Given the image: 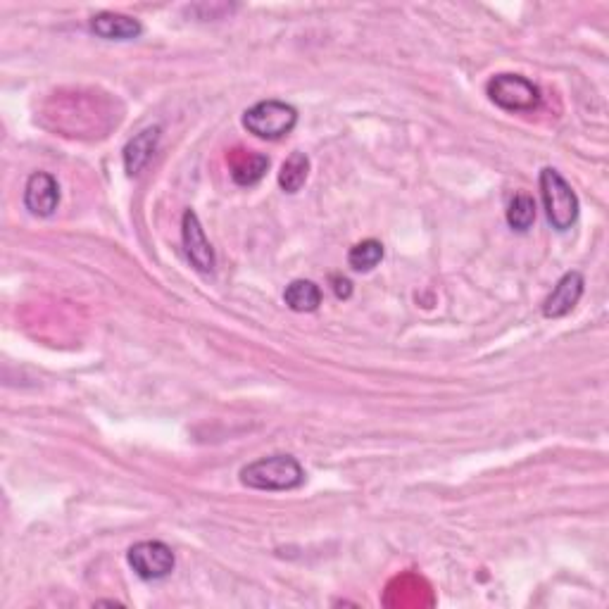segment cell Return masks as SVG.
<instances>
[{
    "label": "cell",
    "instance_id": "cell-1",
    "mask_svg": "<svg viewBox=\"0 0 609 609\" xmlns=\"http://www.w3.org/2000/svg\"><path fill=\"white\" fill-rule=\"evenodd\" d=\"M241 481L255 491H295L305 483V469L293 455H269L243 467Z\"/></svg>",
    "mask_w": 609,
    "mask_h": 609
},
{
    "label": "cell",
    "instance_id": "cell-2",
    "mask_svg": "<svg viewBox=\"0 0 609 609\" xmlns=\"http://www.w3.org/2000/svg\"><path fill=\"white\" fill-rule=\"evenodd\" d=\"M541 198L552 229L567 231L579 219V198L557 169L545 167L541 172Z\"/></svg>",
    "mask_w": 609,
    "mask_h": 609
},
{
    "label": "cell",
    "instance_id": "cell-3",
    "mask_svg": "<svg viewBox=\"0 0 609 609\" xmlns=\"http://www.w3.org/2000/svg\"><path fill=\"white\" fill-rule=\"evenodd\" d=\"M298 124V110L281 100H260L243 115V127L262 141H279Z\"/></svg>",
    "mask_w": 609,
    "mask_h": 609
},
{
    "label": "cell",
    "instance_id": "cell-4",
    "mask_svg": "<svg viewBox=\"0 0 609 609\" xmlns=\"http://www.w3.org/2000/svg\"><path fill=\"white\" fill-rule=\"evenodd\" d=\"M486 93L507 112H531L541 105V89L519 74H495L486 84Z\"/></svg>",
    "mask_w": 609,
    "mask_h": 609
},
{
    "label": "cell",
    "instance_id": "cell-5",
    "mask_svg": "<svg viewBox=\"0 0 609 609\" xmlns=\"http://www.w3.org/2000/svg\"><path fill=\"white\" fill-rule=\"evenodd\" d=\"M129 567L143 581H160L167 579L177 567V557L172 548L162 541H141L129 550L127 555Z\"/></svg>",
    "mask_w": 609,
    "mask_h": 609
},
{
    "label": "cell",
    "instance_id": "cell-6",
    "mask_svg": "<svg viewBox=\"0 0 609 609\" xmlns=\"http://www.w3.org/2000/svg\"><path fill=\"white\" fill-rule=\"evenodd\" d=\"M181 238H184L186 257L193 265V269H198L200 274L215 272L217 265L215 248H212V243L207 241L203 224H200V219L193 210L184 212V219H181Z\"/></svg>",
    "mask_w": 609,
    "mask_h": 609
},
{
    "label": "cell",
    "instance_id": "cell-7",
    "mask_svg": "<svg viewBox=\"0 0 609 609\" xmlns=\"http://www.w3.org/2000/svg\"><path fill=\"white\" fill-rule=\"evenodd\" d=\"M60 205V186L48 172L31 174L24 186V207L34 217H50Z\"/></svg>",
    "mask_w": 609,
    "mask_h": 609
},
{
    "label": "cell",
    "instance_id": "cell-8",
    "mask_svg": "<svg viewBox=\"0 0 609 609\" xmlns=\"http://www.w3.org/2000/svg\"><path fill=\"white\" fill-rule=\"evenodd\" d=\"M583 286H586V281H583L581 272L564 274L562 279L557 281V286L552 288V293L545 298L543 315L548 319H560L564 315H569V312L576 307V303L581 300Z\"/></svg>",
    "mask_w": 609,
    "mask_h": 609
},
{
    "label": "cell",
    "instance_id": "cell-9",
    "mask_svg": "<svg viewBox=\"0 0 609 609\" xmlns=\"http://www.w3.org/2000/svg\"><path fill=\"white\" fill-rule=\"evenodd\" d=\"M91 31L105 41H134L143 34V24L119 12H100L91 20Z\"/></svg>",
    "mask_w": 609,
    "mask_h": 609
},
{
    "label": "cell",
    "instance_id": "cell-10",
    "mask_svg": "<svg viewBox=\"0 0 609 609\" xmlns=\"http://www.w3.org/2000/svg\"><path fill=\"white\" fill-rule=\"evenodd\" d=\"M158 143H160V127H148L143 129L141 134H136L127 146H124L122 158L129 177H136V174L153 160L155 150H158Z\"/></svg>",
    "mask_w": 609,
    "mask_h": 609
},
{
    "label": "cell",
    "instance_id": "cell-11",
    "mask_svg": "<svg viewBox=\"0 0 609 609\" xmlns=\"http://www.w3.org/2000/svg\"><path fill=\"white\" fill-rule=\"evenodd\" d=\"M284 303L293 312H315L322 305V288L310 279H295L286 286Z\"/></svg>",
    "mask_w": 609,
    "mask_h": 609
},
{
    "label": "cell",
    "instance_id": "cell-12",
    "mask_svg": "<svg viewBox=\"0 0 609 609\" xmlns=\"http://www.w3.org/2000/svg\"><path fill=\"white\" fill-rule=\"evenodd\" d=\"M267 169H269L267 155L248 153L231 162V177H234L238 186H255L257 181L265 177Z\"/></svg>",
    "mask_w": 609,
    "mask_h": 609
},
{
    "label": "cell",
    "instance_id": "cell-13",
    "mask_svg": "<svg viewBox=\"0 0 609 609\" xmlns=\"http://www.w3.org/2000/svg\"><path fill=\"white\" fill-rule=\"evenodd\" d=\"M307 174H310V158L305 153H291L279 172V186L286 193H298L305 186Z\"/></svg>",
    "mask_w": 609,
    "mask_h": 609
},
{
    "label": "cell",
    "instance_id": "cell-14",
    "mask_svg": "<svg viewBox=\"0 0 609 609\" xmlns=\"http://www.w3.org/2000/svg\"><path fill=\"white\" fill-rule=\"evenodd\" d=\"M536 200H533L529 193H517L510 200V207H507V224L512 226L514 231H529L533 222H536Z\"/></svg>",
    "mask_w": 609,
    "mask_h": 609
},
{
    "label": "cell",
    "instance_id": "cell-15",
    "mask_svg": "<svg viewBox=\"0 0 609 609\" xmlns=\"http://www.w3.org/2000/svg\"><path fill=\"white\" fill-rule=\"evenodd\" d=\"M381 260H384V246L376 238H367V241L357 243L348 253V265L355 272H372Z\"/></svg>",
    "mask_w": 609,
    "mask_h": 609
},
{
    "label": "cell",
    "instance_id": "cell-16",
    "mask_svg": "<svg viewBox=\"0 0 609 609\" xmlns=\"http://www.w3.org/2000/svg\"><path fill=\"white\" fill-rule=\"evenodd\" d=\"M331 288H334L338 300H348L353 295V281L345 279V276H331Z\"/></svg>",
    "mask_w": 609,
    "mask_h": 609
}]
</instances>
